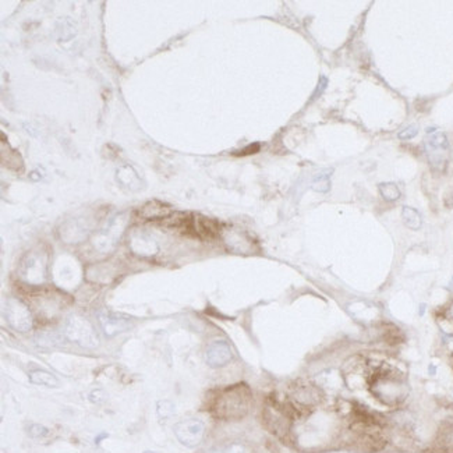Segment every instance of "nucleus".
<instances>
[{"label": "nucleus", "instance_id": "nucleus-18", "mask_svg": "<svg viewBox=\"0 0 453 453\" xmlns=\"http://www.w3.org/2000/svg\"><path fill=\"white\" fill-rule=\"evenodd\" d=\"M417 134H418V127L416 126V124H412V126H409V127L403 128L400 133L397 134V137H399L400 139H405V141H406V139L414 138Z\"/></svg>", "mask_w": 453, "mask_h": 453}, {"label": "nucleus", "instance_id": "nucleus-19", "mask_svg": "<svg viewBox=\"0 0 453 453\" xmlns=\"http://www.w3.org/2000/svg\"><path fill=\"white\" fill-rule=\"evenodd\" d=\"M28 432L32 438H42V436L47 435V428L46 427H43V425L32 424L29 427Z\"/></svg>", "mask_w": 453, "mask_h": 453}, {"label": "nucleus", "instance_id": "nucleus-5", "mask_svg": "<svg viewBox=\"0 0 453 453\" xmlns=\"http://www.w3.org/2000/svg\"><path fill=\"white\" fill-rule=\"evenodd\" d=\"M425 146L428 151V157L432 165H443L445 163V154L449 151V141L442 131L436 128H427V141Z\"/></svg>", "mask_w": 453, "mask_h": 453}, {"label": "nucleus", "instance_id": "nucleus-15", "mask_svg": "<svg viewBox=\"0 0 453 453\" xmlns=\"http://www.w3.org/2000/svg\"><path fill=\"white\" fill-rule=\"evenodd\" d=\"M379 192L386 201H396L400 197V190L395 183H382L379 184Z\"/></svg>", "mask_w": 453, "mask_h": 453}, {"label": "nucleus", "instance_id": "nucleus-3", "mask_svg": "<svg viewBox=\"0 0 453 453\" xmlns=\"http://www.w3.org/2000/svg\"><path fill=\"white\" fill-rule=\"evenodd\" d=\"M66 336L70 342H74L82 347H96L99 339L88 321L80 317H73L66 326Z\"/></svg>", "mask_w": 453, "mask_h": 453}, {"label": "nucleus", "instance_id": "nucleus-23", "mask_svg": "<svg viewBox=\"0 0 453 453\" xmlns=\"http://www.w3.org/2000/svg\"><path fill=\"white\" fill-rule=\"evenodd\" d=\"M207 453H225V452H222V450H219V449H211V450Z\"/></svg>", "mask_w": 453, "mask_h": 453}, {"label": "nucleus", "instance_id": "nucleus-9", "mask_svg": "<svg viewBox=\"0 0 453 453\" xmlns=\"http://www.w3.org/2000/svg\"><path fill=\"white\" fill-rule=\"evenodd\" d=\"M99 322H100V326H102V329L108 336H115L117 333H120V332L126 331L130 328L128 320L106 313L99 314Z\"/></svg>", "mask_w": 453, "mask_h": 453}, {"label": "nucleus", "instance_id": "nucleus-6", "mask_svg": "<svg viewBox=\"0 0 453 453\" xmlns=\"http://www.w3.org/2000/svg\"><path fill=\"white\" fill-rule=\"evenodd\" d=\"M291 401L300 410L308 406H315L321 401V392L313 383L298 381L291 388Z\"/></svg>", "mask_w": 453, "mask_h": 453}, {"label": "nucleus", "instance_id": "nucleus-12", "mask_svg": "<svg viewBox=\"0 0 453 453\" xmlns=\"http://www.w3.org/2000/svg\"><path fill=\"white\" fill-rule=\"evenodd\" d=\"M29 381L35 385L47 386V388H55L58 386L59 382L55 375L49 374L46 371H34L29 374Z\"/></svg>", "mask_w": 453, "mask_h": 453}, {"label": "nucleus", "instance_id": "nucleus-7", "mask_svg": "<svg viewBox=\"0 0 453 453\" xmlns=\"http://www.w3.org/2000/svg\"><path fill=\"white\" fill-rule=\"evenodd\" d=\"M7 320L10 325L20 332H28L32 328V318L29 310L23 303L13 300L7 306Z\"/></svg>", "mask_w": 453, "mask_h": 453}, {"label": "nucleus", "instance_id": "nucleus-21", "mask_svg": "<svg viewBox=\"0 0 453 453\" xmlns=\"http://www.w3.org/2000/svg\"><path fill=\"white\" fill-rule=\"evenodd\" d=\"M105 392L102 389H95L91 392V395H89V400L92 401V403H102L105 400Z\"/></svg>", "mask_w": 453, "mask_h": 453}, {"label": "nucleus", "instance_id": "nucleus-8", "mask_svg": "<svg viewBox=\"0 0 453 453\" xmlns=\"http://www.w3.org/2000/svg\"><path fill=\"white\" fill-rule=\"evenodd\" d=\"M233 359V351L230 346L223 340H216L211 343L207 348V363L211 367H223L230 363Z\"/></svg>", "mask_w": 453, "mask_h": 453}, {"label": "nucleus", "instance_id": "nucleus-4", "mask_svg": "<svg viewBox=\"0 0 453 453\" xmlns=\"http://www.w3.org/2000/svg\"><path fill=\"white\" fill-rule=\"evenodd\" d=\"M205 434V425L198 418H187L174 425V435L187 447H195L201 443Z\"/></svg>", "mask_w": 453, "mask_h": 453}, {"label": "nucleus", "instance_id": "nucleus-14", "mask_svg": "<svg viewBox=\"0 0 453 453\" xmlns=\"http://www.w3.org/2000/svg\"><path fill=\"white\" fill-rule=\"evenodd\" d=\"M3 154H7V158H2L3 159V163L6 165L7 168L12 169V170H16V172H20L23 170V159L20 157V154L17 151H9L6 152L5 149H2Z\"/></svg>", "mask_w": 453, "mask_h": 453}, {"label": "nucleus", "instance_id": "nucleus-22", "mask_svg": "<svg viewBox=\"0 0 453 453\" xmlns=\"http://www.w3.org/2000/svg\"><path fill=\"white\" fill-rule=\"evenodd\" d=\"M258 149H260V145H258V144H254V145H250L248 148H245L243 151V154H254V152H257Z\"/></svg>", "mask_w": 453, "mask_h": 453}, {"label": "nucleus", "instance_id": "nucleus-16", "mask_svg": "<svg viewBox=\"0 0 453 453\" xmlns=\"http://www.w3.org/2000/svg\"><path fill=\"white\" fill-rule=\"evenodd\" d=\"M174 406L172 401L169 400H161L158 403V416L161 418H169L173 416Z\"/></svg>", "mask_w": 453, "mask_h": 453}, {"label": "nucleus", "instance_id": "nucleus-2", "mask_svg": "<svg viewBox=\"0 0 453 453\" xmlns=\"http://www.w3.org/2000/svg\"><path fill=\"white\" fill-rule=\"evenodd\" d=\"M253 395L245 383H236L219 390L211 401L209 410L221 420H240L250 412Z\"/></svg>", "mask_w": 453, "mask_h": 453}, {"label": "nucleus", "instance_id": "nucleus-17", "mask_svg": "<svg viewBox=\"0 0 453 453\" xmlns=\"http://www.w3.org/2000/svg\"><path fill=\"white\" fill-rule=\"evenodd\" d=\"M329 186H331V183H329V174H322L314 183V188L317 191H328Z\"/></svg>", "mask_w": 453, "mask_h": 453}, {"label": "nucleus", "instance_id": "nucleus-13", "mask_svg": "<svg viewBox=\"0 0 453 453\" xmlns=\"http://www.w3.org/2000/svg\"><path fill=\"white\" fill-rule=\"evenodd\" d=\"M401 216H403V222L407 227H410L413 230H417L421 227V216L418 214L417 211L414 208H410V207H405L403 211H401Z\"/></svg>", "mask_w": 453, "mask_h": 453}, {"label": "nucleus", "instance_id": "nucleus-1", "mask_svg": "<svg viewBox=\"0 0 453 453\" xmlns=\"http://www.w3.org/2000/svg\"><path fill=\"white\" fill-rule=\"evenodd\" d=\"M367 385L371 393L385 405H396L407 395L405 379L395 367L385 363L367 364Z\"/></svg>", "mask_w": 453, "mask_h": 453}, {"label": "nucleus", "instance_id": "nucleus-10", "mask_svg": "<svg viewBox=\"0 0 453 453\" xmlns=\"http://www.w3.org/2000/svg\"><path fill=\"white\" fill-rule=\"evenodd\" d=\"M138 214L144 221H159V219L163 221L172 215V209L159 201H149L139 209Z\"/></svg>", "mask_w": 453, "mask_h": 453}, {"label": "nucleus", "instance_id": "nucleus-11", "mask_svg": "<svg viewBox=\"0 0 453 453\" xmlns=\"http://www.w3.org/2000/svg\"><path fill=\"white\" fill-rule=\"evenodd\" d=\"M131 248L141 256H154L158 251L157 244L145 236H135L131 238Z\"/></svg>", "mask_w": 453, "mask_h": 453}, {"label": "nucleus", "instance_id": "nucleus-20", "mask_svg": "<svg viewBox=\"0 0 453 453\" xmlns=\"http://www.w3.org/2000/svg\"><path fill=\"white\" fill-rule=\"evenodd\" d=\"M225 453H251V450L243 443H232L230 446H227Z\"/></svg>", "mask_w": 453, "mask_h": 453}, {"label": "nucleus", "instance_id": "nucleus-24", "mask_svg": "<svg viewBox=\"0 0 453 453\" xmlns=\"http://www.w3.org/2000/svg\"><path fill=\"white\" fill-rule=\"evenodd\" d=\"M144 453H157V452H151V450H148V452H144Z\"/></svg>", "mask_w": 453, "mask_h": 453}]
</instances>
